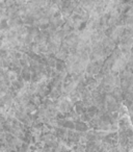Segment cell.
I'll return each mask as SVG.
<instances>
[{
	"label": "cell",
	"instance_id": "obj_1",
	"mask_svg": "<svg viewBox=\"0 0 133 152\" xmlns=\"http://www.w3.org/2000/svg\"><path fill=\"white\" fill-rule=\"evenodd\" d=\"M103 142L105 144H107L110 147H114L116 145V143L118 142V135L116 132H110L107 133L105 135V137L103 139Z\"/></svg>",
	"mask_w": 133,
	"mask_h": 152
},
{
	"label": "cell",
	"instance_id": "obj_2",
	"mask_svg": "<svg viewBox=\"0 0 133 152\" xmlns=\"http://www.w3.org/2000/svg\"><path fill=\"white\" fill-rule=\"evenodd\" d=\"M75 129H76L78 132H85V131L89 130V125L84 122H81V121H78V122H75Z\"/></svg>",
	"mask_w": 133,
	"mask_h": 152
},
{
	"label": "cell",
	"instance_id": "obj_3",
	"mask_svg": "<svg viewBox=\"0 0 133 152\" xmlns=\"http://www.w3.org/2000/svg\"><path fill=\"white\" fill-rule=\"evenodd\" d=\"M118 125H120V129H126L130 127V122L126 117H122L118 121Z\"/></svg>",
	"mask_w": 133,
	"mask_h": 152
}]
</instances>
